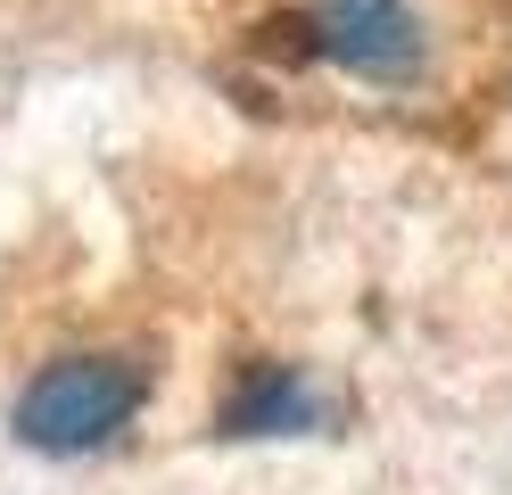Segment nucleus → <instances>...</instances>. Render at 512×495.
<instances>
[{
  "label": "nucleus",
  "mask_w": 512,
  "mask_h": 495,
  "mask_svg": "<svg viewBox=\"0 0 512 495\" xmlns=\"http://www.w3.org/2000/svg\"><path fill=\"white\" fill-rule=\"evenodd\" d=\"M141 405V363L124 355H67L17 396V438L42 446V454H83L116 438Z\"/></svg>",
  "instance_id": "f257e3e1"
},
{
  "label": "nucleus",
  "mask_w": 512,
  "mask_h": 495,
  "mask_svg": "<svg viewBox=\"0 0 512 495\" xmlns=\"http://www.w3.org/2000/svg\"><path fill=\"white\" fill-rule=\"evenodd\" d=\"M323 50L364 75H405L422 58V25L405 0H323Z\"/></svg>",
  "instance_id": "f03ea898"
},
{
  "label": "nucleus",
  "mask_w": 512,
  "mask_h": 495,
  "mask_svg": "<svg viewBox=\"0 0 512 495\" xmlns=\"http://www.w3.org/2000/svg\"><path fill=\"white\" fill-rule=\"evenodd\" d=\"M314 421V396L298 372H281V363H256V372L223 396V429L232 438H281V429H298Z\"/></svg>",
  "instance_id": "7ed1b4c3"
}]
</instances>
